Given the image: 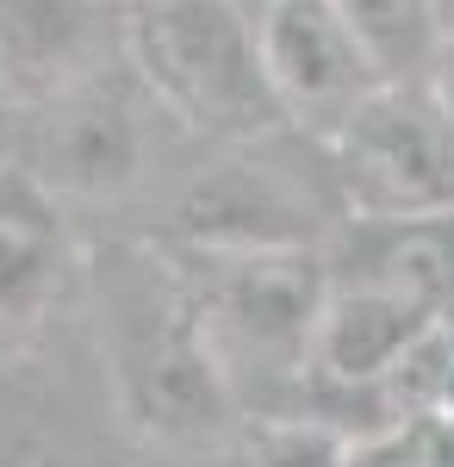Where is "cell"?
<instances>
[{"label":"cell","instance_id":"cell-1","mask_svg":"<svg viewBox=\"0 0 454 467\" xmlns=\"http://www.w3.org/2000/svg\"><path fill=\"white\" fill-rule=\"evenodd\" d=\"M131 63L200 144H249L293 125L262 57V19L237 0H138Z\"/></svg>","mask_w":454,"mask_h":467},{"label":"cell","instance_id":"cell-2","mask_svg":"<svg viewBox=\"0 0 454 467\" xmlns=\"http://www.w3.org/2000/svg\"><path fill=\"white\" fill-rule=\"evenodd\" d=\"M175 218L187 250H330L349 206L330 175V150L286 125L249 144H212V156L181 181Z\"/></svg>","mask_w":454,"mask_h":467},{"label":"cell","instance_id":"cell-3","mask_svg":"<svg viewBox=\"0 0 454 467\" xmlns=\"http://www.w3.org/2000/svg\"><path fill=\"white\" fill-rule=\"evenodd\" d=\"M187 287L218 361L305 387L317 324L336 287L330 250H187Z\"/></svg>","mask_w":454,"mask_h":467},{"label":"cell","instance_id":"cell-4","mask_svg":"<svg viewBox=\"0 0 454 467\" xmlns=\"http://www.w3.org/2000/svg\"><path fill=\"white\" fill-rule=\"evenodd\" d=\"M169 131H181L175 112L150 94L138 63L125 57L119 69L94 75L88 88L26 112L19 162L63 206H119V200H131V193L150 187Z\"/></svg>","mask_w":454,"mask_h":467},{"label":"cell","instance_id":"cell-5","mask_svg":"<svg viewBox=\"0 0 454 467\" xmlns=\"http://www.w3.org/2000/svg\"><path fill=\"white\" fill-rule=\"evenodd\" d=\"M119 387L131 418L169 442H212L237 418L231 368L218 361L187 268L156 255V275L119 299Z\"/></svg>","mask_w":454,"mask_h":467},{"label":"cell","instance_id":"cell-6","mask_svg":"<svg viewBox=\"0 0 454 467\" xmlns=\"http://www.w3.org/2000/svg\"><path fill=\"white\" fill-rule=\"evenodd\" d=\"M324 150L355 224L454 218V112L429 88H374Z\"/></svg>","mask_w":454,"mask_h":467},{"label":"cell","instance_id":"cell-7","mask_svg":"<svg viewBox=\"0 0 454 467\" xmlns=\"http://www.w3.org/2000/svg\"><path fill=\"white\" fill-rule=\"evenodd\" d=\"M131 57V6L119 0H0V88L37 112Z\"/></svg>","mask_w":454,"mask_h":467},{"label":"cell","instance_id":"cell-8","mask_svg":"<svg viewBox=\"0 0 454 467\" xmlns=\"http://www.w3.org/2000/svg\"><path fill=\"white\" fill-rule=\"evenodd\" d=\"M255 19H262V57L286 119L324 144L380 88V75L367 69L336 0H262Z\"/></svg>","mask_w":454,"mask_h":467},{"label":"cell","instance_id":"cell-9","mask_svg":"<svg viewBox=\"0 0 454 467\" xmlns=\"http://www.w3.org/2000/svg\"><path fill=\"white\" fill-rule=\"evenodd\" d=\"M75 250L63 200L44 181L13 162L0 169V324H37L69 293Z\"/></svg>","mask_w":454,"mask_h":467},{"label":"cell","instance_id":"cell-10","mask_svg":"<svg viewBox=\"0 0 454 467\" xmlns=\"http://www.w3.org/2000/svg\"><path fill=\"white\" fill-rule=\"evenodd\" d=\"M336 13L355 32L367 69L380 75V88H429L449 37L442 0H336Z\"/></svg>","mask_w":454,"mask_h":467},{"label":"cell","instance_id":"cell-11","mask_svg":"<svg viewBox=\"0 0 454 467\" xmlns=\"http://www.w3.org/2000/svg\"><path fill=\"white\" fill-rule=\"evenodd\" d=\"M398 405L418 418V411H429V418H449L454 424V318L423 343V356L398 374Z\"/></svg>","mask_w":454,"mask_h":467},{"label":"cell","instance_id":"cell-12","mask_svg":"<svg viewBox=\"0 0 454 467\" xmlns=\"http://www.w3.org/2000/svg\"><path fill=\"white\" fill-rule=\"evenodd\" d=\"M19 144H26V112L6 100V88H0V169H13L19 162Z\"/></svg>","mask_w":454,"mask_h":467},{"label":"cell","instance_id":"cell-13","mask_svg":"<svg viewBox=\"0 0 454 467\" xmlns=\"http://www.w3.org/2000/svg\"><path fill=\"white\" fill-rule=\"evenodd\" d=\"M429 94L454 112V19H449V37H442V57H436V75H429Z\"/></svg>","mask_w":454,"mask_h":467},{"label":"cell","instance_id":"cell-14","mask_svg":"<svg viewBox=\"0 0 454 467\" xmlns=\"http://www.w3.org/2000/svg\"><path fill=\"white\" fill-rule=\"evenodd\" d=\"M19 462H26V449H19L13 436H0V467H19Z\"/></svg>","mask_w":454,"mask_h":467},{"label":"cell","instance_id":"cell-15","mask_svg":"<svg viewBox=\"0 0 454 467\" xmlns=\"http://www.w3.org/2000/svg\"><path fill=\"white\" fill-rule=\"evenodd\" d=\"M442 6H449V19H454V0H442Z\"/></svg>","mask_w":454,"mask_h":467},{"label":"cell","instance_id":"cell-16","mask_svg":"<svg viewBox=\"0 0 454 467\" xmlns=\"http://www.w3.org/2000/svg\"><path fill=\"white\" fill-rule=\"evenodd\" d=\"M119 6H138V0H119Z\"/></svg>","mask_w":454,"mask_h":467}]
</instances>
